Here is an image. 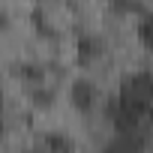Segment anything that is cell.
Segmentation results:
<instances>
[{"instance_id": "6da1fadb", "label": "cell", "mask_w": 153, "mask_h": 153, "mask_svg": "<svg viewBox=\"0 0 153 153\" xmlns=\"http://www.w3.org/2000/svg\"><path fill=\"white\" fill-rule=\"evenodd\" d=\"M153 114V72L141 69L114 90L105 105V117L114 132H138L141 123H150Z\"/></svg>"}, {"instance_id": "7a4b0ae2", "label": "cell", "mask_w": 153, "mask_h": 153, "mask_svg": "<svg viewBox=\"0 0 153 153\" xmlns=\"http://www.w3.org/2000/svg\"><path fill=\"white\" fill-rule=\"evenodd\" d=\"M69 102H72V108H75V111L87 114V111H93V108H96V102H99V90H96L87 78H75V81H72V87H69Z\"/></svg>"}, {"instance_id": "3957f363", "label": "cell", "mask_w": 153, "mask_h": 153, "mask_svg": "<svg viewBox=\"0 0 153 153\" xmlns=\"http://www.w3.org/2000/svg\"><path fill=\"white\" fill-rule=\"evenodd\" d=\"M99 54H102V42L93 33H81L75 39V60L81 66H90L93 60H99Z\"/></svg>"}, {"instance_id": "277c9868", "label": "cell", "mask_w": 153, "mask_h": 153, "mask_svg": "<svg viewBox=\"0 0 153 153\" xmlns=\"http://www.w3.org/2000/svg\"><path fill=\"white\" fill-rule=\"evenodd\" d=\"M27 99L33 102V108L45 111V108L54 105V90L48 87V81H42V84H30V87H27Z\"/></svg>"}, {"instance_id": "5b68a950", "label": "cell", "mask_w": 153, "mask_h": 153, "mask_svg": "<svg viewBox=\"0 0 153 153\" xmlns=\"http://www.w3.org/2000/svg\"><path fill=\"white\" fill-rule=\"evenodd\" d=\"M15 72H18V78H21L27 87H30V84H42V81H48V72H45V66H39V63H18Z\"/></svg>"}, {"instance_id": "8992f818", "label": "cell", "mask_w": 153, "mask_h": 153, "mask_svg": "<svg viewBox=\"0 0 153 153\" xmlns=\"http://www.w3.org/2000/svg\"><path fill=\"white\" fill-rule=\"evenodd\" d=\"M135 33H138V42H141L147 51H153V12H138Z\"/></svg>"}, {"instance_id": "52a82bcc", "label": "cell", "mask_w": 153, "mask_h": 153, "mask_svg": "<svg viewBox=\"0 0 153 153\" xmlns=\"http://www.w3.org/2000/svg\"><path fill=\"white\" fill-rule=\"evenodd\" d=\"M135 147H144V138L138 132H117V138L108 144V150H135Z\"/></svg>"}, {"instance_id": "ba28073f", "label": "cell", "mask_w": 153, "mask_h": 153, "mask_svg": "<svg viewBox=\"0 0 153 153\" xmlns=\"http://www.w3.org/2000/svg\"><path fill=\"white\" fill-rule=\"evenodd\" d=\"M39 150H75V144H72V138H63V135H45L42 141H39Z\"/></svg>"}, {"instance_id": "9c48e42d", "label": "cell", "mask_w": 153, "mask_h": 153, "mask_svg": "<svg viewBox=\"0 0 153 153\" xmlns=\"http://www.w3.org/2000/svg\"><path fill=\"white\" fill-rule=\"evenodd\" d=\"M33 27L39 30V36H54V30H51V24L45 21L42 9H33Z\"/></svg>"}, {"instance_id": "30bf717a", "label": "cell", "mask_w": 153, "mask_h": 153, "mask_svg": "<svg viewBox=\"0 0 153 153\" xmlns=\"http://www.w3.org/2000/svg\"><path fill=\"white\" fill-rule=\"evenodd\" d=\"M108 3H111L117 12H141L138 0H108Z\"/></svg>"}, {"instance_id": "8fae6325", "label": "cell", "mask_w": 153, "mask_h": 153, "mask_svg": "<svg viewBox=\"0 0 153 153\" xmlns=\"http://www.w3.org/2000/svg\"><path fill=\"white\" fill-rule=\"evenodd\" d=\"M150 123H153V114H150Z\"/></svg>"}]
</instances>
